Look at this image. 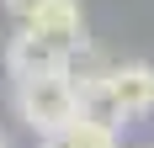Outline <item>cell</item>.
I'll list each match as a JSON object with an SVG mask.
<instances>
[{
	"mask_svg": "<svg viewBox=\"0 0 154 148\" xmlns=\"http://www.w3.org/2000/svg\"><path fill=\"white\" fill-rule=\"evenodd\" d=\"M11 101H16V117L37 138H53V132H64L75 122V90H69V79H21Z\"/></svg>",
	"mask_w": 154,
	"mask_h": 148,
	"instance_id": "cell-1",
	"label": "cell"
},
{
	"mask_svg": "<svg viewBox=\"0 0 154 148\" xmlns=\"http://www.w3.org/2000/svg\"><path fill=\"white\" fill-rule=\"evenodd\" d=\"M5 74L16 85L21 79H69L75 74V53L48 43V37H37L32 27H21L16 37H5Z\"/></svg>",
	"mask_w": 154,
	"mask_h": 148,
	"instance_id": "cell-2",
	"label": "cell"
},
{
	"mask_svg": "<svg viewBox=\"0 0 154 148\" xmlns=\"http://www.w3.org/2000/svg\"><path fill=\"white\" fill-rule=\"evenodd\" d=\"M106 90H112L117 122H143V117H154V64L133 58V64L106 69Z\"/></svg>",
	"mask_w": 154,
	"mask_h": 148,
	"instance_id": "cell-3",
	"label": "cell"
},
{
	"mask_svg": "<svg viewBox=\"0 0 154 148\" xmlns=\"http://www.w3.org/2000/svg\"><path fill=\"white\" fill-rule=\"evenodd\" d=\"M27 27L37 32V37H48V43L69 48V53L85 48V11H80V0H48Z\"/></svg>",
	"mask_w": 154,
	"mask_h": 148,
	"instance_id": "cell-4",
	"label": "cell"
},
{
	"mask_svg": "<svg viewBox=\"0 0 154 148\" xmlns=\"http://www.w3.org/2000/svg\"><path fill=\"white\" fill-rule=\"evenodd\" d=\"M43 148H117V127H106V122H69L64 132L43 138Z\"/></svg>",
	"mask_w": 154,
	"mask_h": 148,
	"instance_id": "cell-5",
	"label": "cell"
},
{
	"mask_svg": "<svg viewBox=\"0 0 154 148\" xmlns=\"http://www.w3.org/2000/svg\"><path fill=\"white\" fill-rule=\"evenodd\" d=\"M0 5H5V11H11L16 21H21V27H27V21H32V16H37V11H43L48 0H0Z\"/></svg>",
	"mask_w": 154,
	"mask_h": 148,
	"instance_id": "cell-6",
	"label": "cell"
},
{
	"mask_svg": "<svg viewBox=\"0 0 154 148\" xmlns=\"http://www.w3.org/2000/svg\"><path fill=\"white\" fill-rule=\"evenodd\" d=\"M0 148H11V138H5V132H0Z\"/></svg>",
	"mask_w": 154,
	"mask_h": 148,
	"instance_id": "cell-7",
	"label": "cell"
}]
</instances>
